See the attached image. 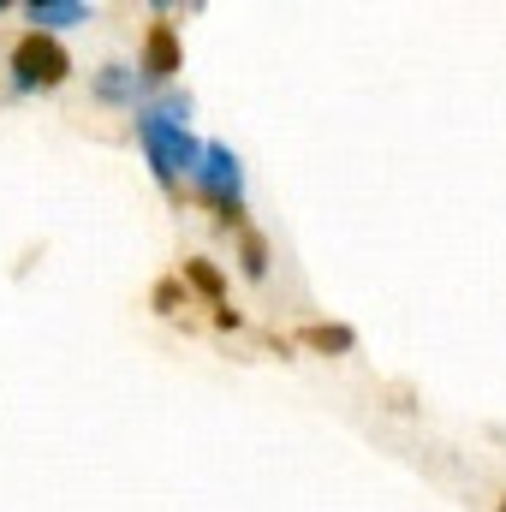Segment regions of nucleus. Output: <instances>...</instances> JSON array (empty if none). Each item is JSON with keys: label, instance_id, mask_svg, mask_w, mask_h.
Wrapping results in <instances>:
<instances>
[{"label": "nucleus", "instance_id": "39448f33", "mask_svg": "<svg viewBox=\"0 0 506 512\" xmlns=\"http://www.w3.org/2000/svg\"><path fill=\"white\" fill-rule=\"evenodd\" d=\"M24 12H30V24H36L42 36H48V30H60V24H84V18H90V6H84V0H30Z\"/></svg>", "mask_w": 506, "mask_h": 512}, {"label": "nucleus", "instance_id": "0eeeda50", "mask_svg": "<svg viewBox=\"0 0 506 512\" xmlns=\"http://www.w3.org/2000/svg\"><path fill=\"white\" fill-rule=\"evenodd\" d=\"M137 90H143V78L131 66H102L96 72V96L102 102H137Z\"/></svg>", "mask_w": 506, "mask_h": 512}, {"label": "nucleus", "instance_id": "423d86ee", "mask_svg": "<svg viewBox=\"0 0 506 512\" xmlns=\"http://www.w3.org/2000/svg\"><path fill=\"white\" fill-rule=\"evenodd\" d=\"M185 286H197L209 304H227V274H221L209 256H191V262H185Z\"/></svg>", "mask_w": 506, "mask_h": 512}, {"label": "nucleus", "instance_id": "20e7f679", "mask_svg": "<svg viewBox=\"0 0 506 512\" xmlns=\"http://www.w3.org/2000/svg\"><path fill=\"white\" fill-rule=\"evenodd\" d=\"M179 72V30L173 24H149V42H143V78H173Z\"/></svg>", "mask_w": 506, "mask_h": 512}, {"label": "nucleus", "instance_id": "1a4fd4ad", "mask_svg": "<svg viewBox=\"0 0 506 512\" xmlns=\"http://www.w3.org/2000/svg\"><path fill=\"white\" fill-rule=\"evenodd\" d=\"M245 274H251V280L268 274V239H262V233H245Z\"/></svg>", "mask_w": 506, "mask_h": 512}, {"label": "nucleus", "instance_id": "9b49d317", "mask_svg": "<svg viewBox=\"0 0 506 512\" xmlns=\"http://www.w3.org/2000/svg\"><path fill=\"white\" fill-rule=\"evenodd\" d=\"M501 512H506V501H501Z\"/></svg>", "mask_w": 506, "mask_h": 512}, {"label": "nucleus", "instance_id": "9d476101", "mask_svg": "<svg viewBox=\"0 0 506 512\" xmlns=\"http://www.w3.org/2000/svg\"><path fill=\"white\" fill-rule=\"evenodd\" d=\"M155 310H161V316L179 310V280H161V286H155Z\"/></svg>", "mask_w": 506, "mask_h": 512}, {"label": "nucleus", "instance_id": "7ed1b4c3", "mask_svg": "<svg viewBox=\"0 0 506 512\" xmlns=\"http://www.w3.org/2000/svg\"><path fill=\"white\" fill-rule=\"evenodd\" d=\"M66 72H72V60H66V48L54 36L24 30L12 42V84L18 90H54V84H66Z\"/></svg>", "mask_w": 506, "mask_h": 512}, {"label": "nucleus", "instance_id": "f257e3e1", "mask_svg": "<svg viewBox=\"0 0 506 512\" xmlns=\"http://www.w3.org/2000/svg\"><path fill=\"white\" fill-rule=\"evenodd\" d=\"M185 114H191L185 96H167L155 108H137V143H143V155H149V167H155V179L167 191L179 185V173H197V155H203V143L185 126Z\"/></svg>", "mask_w": 506, "mask_h": 512}, {"label": "nucleus", "instance_id": "6e6552de", "mask_svg": "<svg viewBox=\"0 0 506 512\" xmlns=\"http://www.w3.org/2000/svg\"><path fill=\"white\" fill-rule=\"evenodd\" d=\"M298 340H304L310 352H352V346H358V334H352V328H340V322H310Z\"/></svg>", "mask_w": 506, "mask_h": 512}, {"label": "nucleus", "instance_id": "f03ea898", "mask_svg": "<svg viewBox=\"0 0 506 512\" xmlns=\"http://www.w3.org/2000/svg\"><path fill=\"white\" fill-rule=\"evenodd\" d=\"M191 179H197V191L215 203V221H221V227H239V221H245V167H239V155H233L227 143H203Z\"/></svg>", "mask_w": 506, "mask_h": 512}]
</instances>
